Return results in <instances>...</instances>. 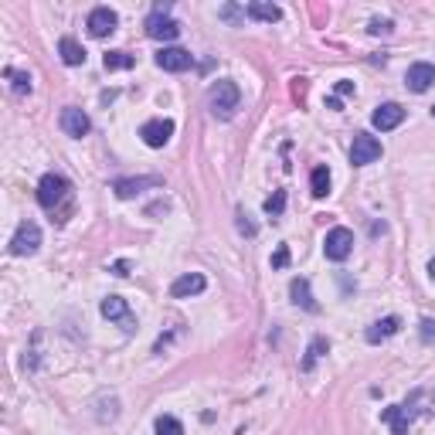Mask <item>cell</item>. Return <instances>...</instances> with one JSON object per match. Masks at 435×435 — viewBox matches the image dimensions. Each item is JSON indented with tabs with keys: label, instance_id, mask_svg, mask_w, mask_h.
Masks as SVG:
<instances>
[{
	"label": "cell",
	"instance_id": "obj_10",
	"mask_svg": "<svg viewBox=\"0 0 435 435\" xmlns=\"http://www.w3.org/2000/svg\"><path fill=\"white\" fill-rule=\"evenodd\" d=\"M85 27H89V35L92 38H109L116 27H119V14H116L113 7H95L89 20H85Z\"/></svg>",
	"mask_w": 435,
	"mask_h": 435
},
{
	"label": "cell",
	"instance_id": "obj_17",
	"mask_svg": "<svg viewBox=\"0 0 435 435\" xmlns=\"http://www.w3.org/2000/svg\"><path fill=\"white\" fill-rule=\"evenodd\" d=\"M289 296H293V303H296V306H303L306 313H320V303L313 300V293H310V283H306L303 276L289 283Z\"/></svg>",
	"mask_w": 435,
	"mask_h": 435
},
{
	"label": "cell",
	"instance_id": "obj_36",
	"mask_svg": "<svg viewBox=\"0 0 435 435\" xmlns=\"http://www.w3.org/2000/svg\"><path fill=\"white\" fill-rule=\"evenodd\" d=\"M432 116H435V106H432Z\"/></svg>",
	"mask_w": 435,
	"mask_h": 435
},
{
	"label": "cell",
	"instance_id": "obj_21",
	"mask_svg": "<svg viewBox=\"0 0 435 435\" xmlns=\"http://www.w3.org/2000/svg\"><path fill=\"white\" fill-rule=\"evenodd\" d=\"M102 65H106V72H119V68H133L136 58H133L130 51H106Z\"/></svg>",
	"mask_w": 435,
	"mask_h": 435
},
{
	"label": "cell",
	"instance_id": "obj_25",
	"mask_svg": "<svg viewBox=\"0 0 435 435\" xmlns=\"http://www.w3.org/2000/svg\"><path fill=\"white\" fill-rule=\"evenodd\" d=\"M153 432L157 435H184V425H180L173 415H160L157 418V425H153Z\"/></svg>",
	"mask_w": 435,
	"mask_h": 435
},
{
	"label": "cell",
	"instance_id": "obj_14",
	"mask_svg": "<svg viewBox=\"0 0 435 435\" xmlns=\"http://www.w3.org/2000/svg\"><path fill=\"white\" fill-rule=\"evenodd\" d=\"M147 188H164V177H130V180H113V194L119 197V201H126V197H133V194H140V190Z\"/></svg>",
	"mask_w": 435,
	"mask_h": 435
},
{
	"label": "cell",
	"instance_id": "obj_7",
	"mask_svg": "<svg viewBox=\"0 0 435 435\" xmlns=\"http://www.w3.org/2000/svg\"><path fill=\"white\" fill-rule=\"evenodd\" d=\"M140 136H143V143L150 147V150H160V147H167L173 136V119H164V116H157V119H147L143 126H140Z\"/></svg>",
	"mask_w": 435,
	"mask_h": 435
},
{
	"label": "cell",
	"instance_id": "obj_26",
	"mask_svg": "<svg viewBox=\"0 0 435 435\" xmlns=\"http://www.w3.org/2000/svg\"><path fill=\"white\" fill-rule=\"evenodd\" d=\"M286 211V190H276L272 197H265V214H272V218H279Z\"/></svg>",
	"mask_w": 435,
	"mask_h": 435
},
{
	"label": "cell",
	"instance_id": "obj_24",
	"mask_svg": "<svg viewBox=\"0 0 435 435\" xmlns=\"http://www.w3.org/2000/svg\"><path fill=\"white\" fill-rule=\"evenodd\" d=\"M310 188H313V197H326V194H330V171H326V167H317L313 177H310Z\"/></svg>",
	"mask_w": 435,
	"mask_h": 435
},
{
	"label": "cell",
	"instance_id": "obj_3",
	"mask_svg": "<svg viewBox=\"0 0 435 435\" xmlns=\"http://www.w3.org/2000/svg\"><path fill=\"white\" fill-rule=\"evenodd\" d=\"M147 38H153V41H177L180 38V24L167 14V7H157L150 18H147Z\"/></svg>",
	"mask_w": 435,
	"mask_h": 435
},
{
	"label": "cell",
	"instance_id": "obj_15",
	"mask_svg": "<svg viewBox=\"0 0 435 435\" xmlns=\"http://www.w3.org/2000/svg\"><path fill=\"white\" fill-rule=\"evenodd\" d=\"M401 119H405V109H401L398 102H381L378 109L371 113V123H374V130H381V133L401 126Z\"/></svg>",
	"mask_w": 435,
	"mask_h": 435
},
{
	"label": "cell",
	"instance_id": "obj_18",
	"mask_svg": "<svg viewBox=\"0 0 435 435\" xmlns=\"http://www.w3.org/2000/svg\"><path fill=\"white\" fill-rule=\"evenodd\" d=\"M398 330H401V320H398V317H384V320H378V323H371V326H367L364 341H367V343H381V341H388V337H395Z\"/></svg>",
	"mask_w": 435,
	"mask_h": 435
},
{
	"label": "cell",
	"instance_id": "obj_12",
	"mask_svg": "<svg viewBox=\"0 0 435 435\" xmlns=\"http://www.w3.org/2000/svg\"><path fill=\"white\" fill-rule=\"evenodd\" d=\"M208 289V279L201 276V272H184V276H177L171 286V296L173 300H190V296H201Z\"/></svg>",
	"mask_w": 435,
	"mask_h": 435
},
{
	"label": "cell",
	"instance_id": "obj_20",
	"mask_svg": "<svg viewBox=\"0 0 435 435\" xmlns=\"http://www.w3.org/2000/svg\"><path fill=\"white\" fill-rule=\"evenodd\" d=\"M245 14L252 20H265V24H272V20L283 18V11H279L276 4H262V0H252V4L245 7Z\"/></svg>",
	"mask_w": 435,
	"mask_h": 435
},
{
	"label": "cell",
	"instance_id": "obj_29",
	"mask_svg": "<svg viewBox=\"0 0 435 435\" xmlns=\"http://www.w3.org/2000/svg\"><path fill=\"white\" fill-rule=\"evenodd\" d=\"M238 231H242V235H248V238L255 235V225L248 221V214H245V211H238Z\"/></svg>",
	"mask_w": 435,
	"mask_h": 435
},
{
	"label": "cell",
	"instance_id": "obj_28",
	"mask_svg": "<svg viewBox=\"0 0 435 435\" xmlns=\"http://www.w3.org/2000/svg\"><path fill=\"white\" fill-rule=\"evenodd\" d=\"M367 31H371L374 38H378V35H391V20H371V27H367Z\"/></svg>",
	"mask_w": 435,
	"mask_h": 435
},
{
	"label": "cell",
	"instance_id": "obj_35",
	"mask_svg": "<svg viewBox=\"0 0 435 435\" xmlns=\"http://www.w3.org/2000/svg\"><path fill=\"white\" fill-rule=\"evenodd\" d=\"M429 276H432V279H435V259H432V262H429Z\"/></svg>",
	"mask_w": 435,
	"mask_h": 435
},
{
	"label": "cell",
	"instance_id": "obj_6",
	"mask_svg": "<svg viewBox=\"0 0 435 435\" xmlns=\"http://www.w3.org/2000/svg\"><path fill=\"white\" fill-rule=\"evenodd\" d=\"M38 248H41V228L35 221H20L14 238H11V255L24 259V255H35Z\"/></svg>",
	"mask_w": 435,
	"mask_h": 435
},
{
	"label": "cell",
	"instance_id": "obj_9",
	"mask_svg": "<svg viewBox=\"0 0 435 435\" xmlns=\"http://www.w3.org/2000/svg\"><path fill=\"white\" fill-rule=\"evenodd\" d=\"M58 126H61V133H65V136H72V140H82L85 133L92 130V119L82 113L78 106H65V109H61V116H58Z\"/></svg>",
	"mask_w": 435,
	"mask_h": 435
},
{
	"label": "cell",
	"instance_id": "obj_22",
	"mask_svg": "<svg viewBox=\"0 0 435 435\" xmlns=\"http://www.w3.org/2000/svg\"><path fill=\"white\" fill-rule=\"evenodd\" d=\"M4 78L11 82V89H14L18 95L31 92V75H27V72H20V68H4Z\"/></svg>",
	"mask_w": 435,
	"mask_h": 435
},
{
	"label": "cell",
	"instance_id": "obj_23",
	"mask_svg": "<svg viewBox=\"0 0 435 435\" xmlns=\"http://www.w3.org/2000/svg\"><path fill=\"white\" fill-rule=\"evenodd\" d=\"M326 350H330V341L326 337H313V343H310V350H306V357H303V371H313L317 357H323Z\"/></svg>",
	"mask_w": 435,
	"mask_h": 435
},
{
	"label": "cell",
	"instance_id": "obj_4",
	"mask_svg": "<svg viewBox=\"0 0 435 435\" xmlns=\"http://www.w3.org/2000/svg\"><path fill=\"white\" fill-rule=\"evenodd\" d=\"M381 153H384V147H381L378 136H371V133H357L354 143H350V164H354V167H367V164L381 160Z\"/></svg>",
	"mask_w": 435,
	"mask_h": 435
},
{
	"label": "cell",
	"instance_id": "obj_13",
	"mask_svg": "<svg viewBox=\"0 0 435 435\" xmlns=\"http://www.w3.org/2000/svg\"><path fill=\"white\" fill-rule=\"evenodd\" d=\"M190 65H194V55L184 48H160L157 51V68H164V72H188Z\"/></svg>",
	"mask_w": 435,
	"mask_h": 435
},
{
	"label": "cell",
	"instance_id": "obj_34",
	"mask_svg": "<svg viewBox=\"0 0 435 435\" xmlns=\"http://www.w3.org/2000/svg\"><path fill=\"white\" fill-rule=\"evenodd\" d=\"M326 109H333V113H341V99H337V95H330V99H326Z\"/></svg>",
	"mask_w": 435,
	"mask_h": 435
},
{
	"label": "cell",
	"instance_id": "obj_8",
	"mask_svg": "<svg viewBox=\"0 0 435 435\" xmlns=\"http://www.w3.org/2000/svg\"><path fill=\"white\" fill-rule=\"evenodd\" d=\"M99 310H102V317H106V320L119 323L126 333H133V330H136V317H133L130 303H126L123 296H106V300L99 303Z\"/></svg>",
	"mask_w": 435,
	"mask_h": 435
},
{
	"label": "cell",
	"instance_id": "obj_1",
	"mask_svg": "<svg viewBox=\"0 0 435 435\" xmlns=\"http://www.w3.org/2000/svg\"><path fill=\"white\" fill-rule=\"evenodd\" d=\"M238 102H242V89L231 78H221V82H214L208 89V106L214 119H231L235 109H238Z\"/></svg>",
	"mask_w": 435,
	"mask_h": 435
},
{
	"label": "cell",
	"instance_id": "obj_16",
	"mask_svg": "<svg viewBox=\"0 0 435 435\" xmlns=\"http://www.w3.org/2000/svg\"><path fill=\"white\" fill-rule=\"evenodd\" d=\"M435 82V68L429 61H415L408 72H405V85L412 89V92H429Z\"/></svg>",
	"mask_w": 435,
	"mask_h": 435
},
{
	"label": "cell",
	"instance_id": "obj_5",
	"mask_svg": "<svg viewBox=\"0 0 435 435\" xmlns=\"http://www.w3.org/2000/svg\"><path fill=\"white\" fill-rule=\"evenodd\" d=\"M323 252H326L330 262H343L354 252V231L350 228H330L326 238H323Z\"/></svg>",
	"mask_w": 435,
	"mask_h": 435
},
{
	"label": "cell",
	"instance_id": "obj_33",
	"mask_svg": "<svg viewBox=\"0 0 435 435\" xmlns=\"http://www.w3.org/2000/svg\"><path fill=\"white\" fill-rule=\"evenodd\" d=\"M113 276H130V262H116L113 265Z\"/></svg>",
	"mask_w": 435,
	"mask_h": 435
},
{
	"label": "cell",
	"instance_id": "obj_2",
	"mask_svg": "<svg viewBox=\"0 0 435 435\" xmlns=\"http://www.w3.org/2000/svg\"><path fill=\"white\" fill-rule=\"evenodd\" d=\"M68 197H72L68 177H61V173H44L38 180V204L44 211H55L58 204H65Z\"/></svg>",
	"mask_w": 435,
	"mask_h": 435
},
{
	"label": "cell",
	"instance_id": "obj_32",
	"mask_svg": "<svg viewBox=\"0 0 435 435\" xmlns=\"http://www.w3.org/2000/svg\"><path fill=\"white\" fill-rule=\"evenodd\" d=\"M350 92H354V82H347V78L337 82V95H350Z\"/></svg>",
	"mask_w": 435,
	"mask_h": 435
},
{
	"label": "cell",
	"instance_id": "obj_19",
	"mask_svg": "<svg viewBox=\"0 0 435 435\" xmlns=\"http://www.w3.org/2000/svg\"><path fill=\"white\" fill-rule=\"evenodd\" d=\"M58 55H61L65 65H72V68H75V65H85V48H82L75 38H68V35L58 41Z\"/></svg>",
	"mask_w": 435,
	"mask_h": 435
},
{
	"label": "cell",
	"instance_id": "obj_27",
	"mask_svg": "<svg viewBox=\"0 0 435 435\" xmlns=\"http://www.w3.org/2000/svg\"><path fill=\"white\" fill-rule=\"evenodd\" d=\"M289 265V248L279 245L276 248V255H272V269H286Z\"/></svg>",
	"mask_w": 435,
	"mask_h": 435
},
{
	"label": "cell",
	"instance_id": "obj_11",
	"mask_svg": "<svg viewBox=\"0 0 435 435\" xmlns=\"http://www.w3.org/2000/svg\"><path fill=\"white\" fill-rule=\"evenodd\" d=\"M415 401H418V395H412V401H405V405H395V408H384L381 412V418L391 425V432L395 435H408V425H412V408H415Z\"/></svg>",
	"mask_w": 435,
	"mask_h": 435
},
{
	"label": "cell",
	"instance_id": "obj_31",
	"mask_svg": "<svg viewBox=\"0 0 435 435\" xmlns=\"http://www.w3.org/2000/svg\"><path fill=\"white\" fill-rule=\"evenodd\" d=\"M238 14H242V11H238L235 4H228V7H221V18H225V20H238Z\"/></svg>",
	"mask_w": 435,
	"mask_h": 435
},
{
	"label": "cell",
	"instance_id": "obj_30",
	"mask_svg": "<svg viewBox=\"0 0 435 435\" xmlns=\"http://www.w3.org/2000/svg\"><path fill=\"white\" fill-rule=\"evenodd\" d=\"M422 341H425V343L435 341V320H429V317L422 320Z\"/></svg>",
	"mask_w": 435,
	"mask_h": 435
}]
</instances>
